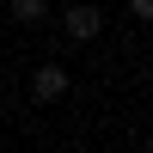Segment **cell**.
Masks as SVG:
<instances>
[{"label": "cell", "mask_w": 153, "mask_h": 153, "mask_svg": "<svg viewBox=\"0 0 153 153\" xmlns=\"http://www.w3.org/2000/svg\"><path fill=\"white\" fill-rule=\"evenodd\" d=\"M12 19H25V25H37V19H43V0H19V6H12Z\"/></svg>", "instance_id": "3"}, {"label": "cell", "mask_w": 153, "mask_h": 153, "mask_svg": "<svg viewBox=\"0 0 153 153\" xmlns=\"http://www.w3.org/2000/svg\"><path fill=\"white\" fill-rule=\"evenodd\" d=\"M147 153H153V141H147Z\"/></svg>", "instance_id": "5"}, {"label": "cell", "mask_w": 153, "mask_h": 153, "mask_svg": "<svg viewBox=\"0 0 153 153\" xmlns=\"http://www.w3.org/2000/svg\"><path fill=\"white\" fill-rule=\"evenodd\" d=\"M129 12H135V19H153V0H135Z\"/></svg>", "instance_id": "4"}, {"label": "cell", "mask_w": 153, "mask_h": 153, "mask_svg": "<svg viewBox=\"0 0 153 153\" xmlns=\"http://www.w3.org/2000/svg\"><path fill=\"white\" fill-rule=\"evenodd\" d=\"M61 25H68V37H98L104 12H98V6H68V19H61Z\"/></svg>", "instance_id": "2"}, {"label": "cell", "mask_w": 153, "mask_h": 153, "mask_svg": "<svg viewBox=\"0 0 153 153\" xmlns=\"http://www.w3.org/2000/svg\"><path fill=\"white\" fill-rule=\"evenodd\" d=\"M61 92H68V68H55V61L37 68V80H31V98H37V104H55Z\"/></svg>", "instance_id": "1"}]
</instances>
